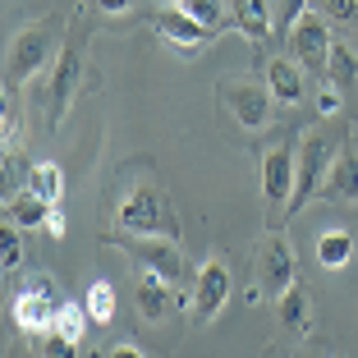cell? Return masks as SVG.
<instances>
[{
  "label": "cell",
  "mask_w": 358,
  "mask_h": 358,
  "mask_svg": "<svg viewBox=\"0 0 358 358\" xmlns=\"http://www.w3.org/2000/svg\"><path fill=\"white\" fill-rule=\"evenodd\" d=\"M115 221H120V230H134V234H170V239H179V216L161 184H134L120 198Z\"/></svg>",
  "instance_id": "1"
},
{
  "label": "cell",
  "mask_w": 358,
  "mask_h": 358,
  "mask_svg": "<svg viewBox=\"0 0 358 358\" xmlns=\"http://www.w3.org/2000/svg\"><path fill=\"white\" fill-rule=\"evenodd\" d=\"M110 243L124 248L143 271L161 275V280H170V285L189 271V262H184V253H179V243L170 239V234H134V230H124V234H110Z\"/></svg>",
  "instance_id": "2"
},
{
  "label": "cell",
  "mask_w": 358,
  "mask_h": 358,
  "mask_svg": "<svg viewBox=\"0 0 358 358\" xmlns=\"http://www.w3.org/2000/svg\"><path fill=\"white\" fill-rule=\"evenodd\" d=\"M60 303H64V294H60V285L55 280H46V275H37V280H28L14 294V327L23 331V336H32V340H42L46 331L55 327V317H60Z\"/></svg>",
  "instance_id": "3"
},
{
  "label": "cell",
  "mask_w": 358,
  "mask_h": 358,
  "mask_svg": "<svg viewBox=\"0 0 358 358\" xmlns=\"http://www.w3.org/2000/svg\"><path fill=\"white\" fill-rule=\"evenodd\" d=\"M51 51H55V37L46 23H28L10 37V55H5V83L10 87H23L28 78H37L51 64Z\"/></svg>",
  "instance_id": "4"
},
{
  "label": "cell",
  "mask_w": 358,
  "mask_h": 358,
  "mask_svg": "<svg viewBox=\"0 0 358 358\" xmlns=\"http://www.w3.org/2000/svg\"><path fill=\"white\" fill-rule=\"evenodd\" d=\"M221 106L234 115V124L248 129V134H257V129L271 124V87L257 83V78H221Z\"/></svg>",
  "instance_id": "5"
},
{
  "label": "cell",
  "mask_w": 358,
  "mask_h": 358,
  "mask_svg": "<svg viewBox=\"0 0 358 358\" xmlns=\"http://www.w3.org/2000/svg\"><path fill=\"white\" fill-rule=\"evenodd\" d=\"M336 152L340 148L327 134H308L303 143H299V179H294V198L285 202V216H299V211L308 207V198H317V189H322V179H327Z\"/></svg>",
  "instance_id": "6"
},
{
  "label": "cell",
  "mask_w": 358,
  "mask_h": 358,
  "mask_svg": "<svg viewBox=\"0 0 358 358\" xmlns=\"http://www.w3.org/2000/svg\"><path fill=\"white\" fill-rule=\"evenodd\" d=\"M230 294H234L230 266H225L221 257H207V262L198 266V280H193V299H189L193 308H189V317L198 322V327H211V322L225 313Z\"/></svg>",
  "instance_id": "7"
},
{
  "label": "cell",
  "mask_w": 358,
  "mask_h": 358,
  "mask_svg": "<svg viewBox=\"0 0 358 358\" xmlns=\"http://www.w3.org/2000/svg\"><path fill=\"white\" fill-rule=\"evenodd\" d=\"M331 28H327V19H322V10H308L303 19L289 28V55H294L303 69H327V60H331Z\"/></svg>",
  "instance_id": "8"
},
{
  "label": "cell",
  "mask_w": 358,
  "mask_h": 358,
  "mask_svg": "<svg viewBox=\"0 0 358 358\" xmlns=\"http://www.w3.org/2000/svg\"><path fill=\"white\" fill-rule=\"evenodd\" d=\"M78 78H83V55H78V46L69 42L60 51V60H55V69H51V96H46V120H51V129L69 115L74 92H78Z\"/></svg>",
  "instance_id": "9"
},
{
  "label": "cell",
  "mask_w": 358,
  "mask_h": 358,
  "mask_svg": "<svg viewBox=\"0 0 358 358\" xmlns=\"http://www.w3.org/2000/svg\"><path fill=\"white\" fill-rule=\"evenodd\" d=\"M152 28H157L166 42H175L184 55H193V51H202V46H211V42H216V32H221L216 23H202V19H193L189 10H175V5H170L166 14H157V19H152Z\"/></svg>",
  "instance_id": "10"
},
{
  "label": "cell",
  "mask_w": 358,
  "mask_h": 358,
  "mask_svg": "<svg viewBox=\"0 0 358 358\" xmlns=\"http://www.w3.org/2000/svg\"><path fill=\"white\" fill-rule=\"evenodd\" d=\"M294 179H299V152L294 148H271L262 157V198L266 207H285L294 198Z\"/></svg>",
  "instance_id": "11"
},
{
  "label": "cell",
  "mask_w": 358,
  "mask_h": 358,
  "mask_svg": "<svg viewBox=\"0 0 358 358\" xmlns=\"http://www.w3.org/2000/svg\"><path fill=\"white\" fill-rule=\"evenodd\" d=\"M294 275H299L294 248H289L280 234H271V239H266V248H262V257H257V280H262V289L271 299H280L285 289L294 285Z\"/></svg>",
  "instance_id": "12"
},
{
  "label": "cell",
  "mask_w": 358,
  "mask_h": 358,
  "mask_svg": "<svg viewBox=\"0 0 358 358\" xmlns=\"http://www.w3.org/2000/svg\"><path fill=\"white\" fill-rule=\"evenodd\" d=\"M322 202H354L358 198V152L354 148H340L331 157V170L322 179V189H317Z\"/></svg>",
  "instance_id": "13"
},
{
  "label": "cell",
  "mask_w": 358,
  "mask_h": 358,
  "mask_svg": "<svg viewBox=\"0 0 358 358\" xmlns=\"http://www.w3.org/2000/svg\"><path fill=\"white\" fill-rule=\"evenodd\" d=\"M266 87L280 106H299L303 101V64L294 55H275L266 60Z\"/></svg>",
  "instance_id": "14"
},
{
  "label": "cell",
  "mask_w": 358,
  "mask_h": 358,
  "mask_svg": "<svg viewBox=\"0 0 358 358\" xmlns=\"http://www.w3.org/2000/svg\"><path fill=\"white\" fill-rule=\"evenodd\" d=\"M234 28L248 37V42H266L271 37V0H230Z\"/></svg>",
  "instance_id": "15"
},
{
  "label": "cell",
  "mask_w": 358,
  "mask_h": 358,
  "mask_svg": "<svg viewBox=\"0 0 358 358\" xmlns=\"http://www.w3.org/2000/svg\"><path fill=\"white\" fill-rule=\"evenodd\" d=\"M275 308H280V322L285 331H294V336H308V327H313V299H308L303 285H289L280 299H275Z\"/></svg>",
  "instance_id": "16"
},
{
  "label": "cell",
  "mask_w": 358,
  "mask_h": 358,
  "mask_svg": "<svg viewBox=\"0 0 358 358\" xmlns=\"http://www.w3.org/2000/svg\"><path fill=\"white\" fill-rule=\"evenodd\" d=\"M51 207H55V202H46L42 193L28 189V193H19V198H10V207H5V211H10V221L19 225V230H46Z\"/></svg>",
  "instance_id": "17"
},
{
  "label": "cell",
  "mask_w": 358,
  "mask_h": 358,
  "mask_svg": "<svg viewBox=\"0 0 358 358\" xmlns=\"http://www.w3.org/2000/svg\"><path fill=\"white\" fill-rule=\"evenodd\" d=\"M138 313H143V322H161L170 313V280L143 271V280H138Z\"/></svg>",
  "instance_id": "18"
},
{
  "label": "cell",
  "mask_w": 358,
  "mask_h": 358,
  "mask_svg": "<svg viewBox=\"0 0 358 358\" xmlns=\"http://www.w3.org/2000/svg\"><path fill=\"white\" fill-rule=\"evenodd\" d=\"M349 257H354V234H349V230H327V234H317V262L327 266V271H340Z\"/></svg>",
  "instance_id": "19"
},
{
  "label": "cell",
  "mask_w": 358,
  "mask_h": 358,
  "mask_svg": "<svg viewBox=\"0 0 358 358\" xmlns=\"http://www.w3.org/2000/svg\"><path fill=\"white\" fill-rule=\"evenodd\" d=\"M28 189L42 193L46 202H60L64 198V170L55 166V161H37V166L28 170Z\"/></svg>",
  "instance_id": "20"
},
{
  "label": "cell",
  "mask_w": 358,
  "mask_h": 358,
  "mask_svg": "<svg viewBox=\"0 0 358 358\" xmlns=\"http://www.w3.org/2000/svg\"><path fill=\"white\" fill-rule=\"evenodd\" d=\"M115 308H120V299H115V285L110 280H92L87 285V317H92L96 327H106V322L115 317Z\"/></svg>",
  "instance_id": "21"
},
{
  "label": "cell",
  "mask_w": 358,
  "mask_h": 358,
  "mask_svg": "<svg viewBox=\"0 0 358 358\" xmlns=\"http://www.w3.org/2000/svg\"><path fill=\"white\" fill-rule=\"evenodd\" d=\"M327 74L336 87H349L358 78V55L349 51V46H331V60H327Z\"/></svg>",
  "instance_id": "22"
},
{
  "label": "cell",
  "mask_w": 358,
  "mask_h": 358,
  "mask_svg": "<svg viewBox=\"0 0 358 358\" xmlns=\"http://www.w3.org/2000/svg\"><path fill=\"white\" fill-rule=\"evenodd\" d=\"M19 262H23L19 225H5V230H0V271H19Z\"/></svg>",
  "instance_id": "23"
},
{
  "label": "cell",
  "mask_w": 358,
  "mask_h": 358,
  "mask_svg": "<svg viewBox=\"0 0 358 358\" xmlns=\"http://www.w3.org/2000/svg\"><path fill=\"white\" fill-rule=\"evenodd\" d=\"M184 10H189L193 19H202V23H216V28L230 19V5H225V0H189Z\"/></svg>",
  "instance_id": "24"
},
{
  "label": "cell",
  "mask_w": 358,
  "mask_h": 358,
  "mask_svg": "<svg viewBox=\"0 0 358 358\" xmlns=\"http://www.w3.org/2000/svg\"><path fill=\"white\" fill-rule=\"evenodd\" d=\"M0 143H5V157H10V152L23 143V129H19V115H14V106H5V110H0Z\"/></svg>",
  "instance_id": "25"
},
{
  "label": "cell",
  "mask_w": 358,
  "mask_h": 358,
  "mask_svg": "<svg viewBox=\"0 0 358 358\" xmlns=\"http://www.w3.org/2000/svg\"><path fill=\"white\" fill-rule=\"evenodd\" d=\"M303 14H308V0H280V10H275V28L289 37V28H294Z\"/></svg>",
  "instance_id": "26"
},
{
  "label": "cell",
  "mask_w": 358,
  "mask_h": 358,
  "mask_svg": "<svg viewBox=\"0 0 358 358\" xmlns=\"http://www.w3.org/2000/svg\"><path fill=\"white\" fill-rule=\"evenodd\" d=\"M322 14L336 23H349V19H358V0H322Z\"/></svg>",
  "instance_id": "27"
},
{
  "label": "cell",
  "mask_w": 358,
  "mask_h": 358,
  "mask_svg": "<svg viewBox=\"0 0 358 358\" xmlns=\"http://www.w3.org/2000/svg\"><path fill=\"white\" fill-rule=\"evenodd\" d=\"M317 115H322V120L340 115V87H336V83H331V87H322V92H317Z\"/></svg>",
  "instance_id": "28"
},
{
  "label": "cell",
  "mask_w": 358,
  "mask_h": 358,
  "mask_svg": "<svg viewBox=\"0 0 358 358\" xmlns=\"http://www.w3.org/2000/svg\"><path fill=\"white\" fill-rule=\"evenodd\" d=\"M64 230H69V221H64L60 202H55V207H51V216H46V234H51V239H64Z\"/></svg>",
  "instance_id": "29"
},
{
  "label": "cell",
  "mask_w": 358,
  "mask_h": 358,
  "mask_svg": "<svg viewBox=\"0 0 358 358\" xmlns=\"http://www.w3.org/2000/svg\"><path fill=\"white\" fill-rule=\"evenodd\" d=\"M106 358H143V349H138L134 340H115V345L106 349Z\"/></svg>",
  "instance_id": "30"
},
{
  "label": "cell",
  "mask_w": 358,
  "mask_h": 358,
  "mask_svg": "<svg viewBox=\"0 0 358 358\" xmlns=\"http://www.w3.org/2000/svg\"><path fill=\"white\" fill-rule=\"evenodd\" d=\"M96 10H101V14H129V10H134V0H96Z\"/></svg>",
  "instance_id": "31"
},
{
  "label": "cell",
  "mask_w": 358,
  "mask_h": 358,
  "mask_svg": "<svg viewBox=\"0 0 358 358\" xmlns=\"http://www.w3.org/2000/svg\"><path fill=\"white\" fill-rule=\"evenodd\" d=\"M170 5H175V10H184V5H189V0H170Z\"/></svg>",
  "instance_id": "32"
}]
</instances>
